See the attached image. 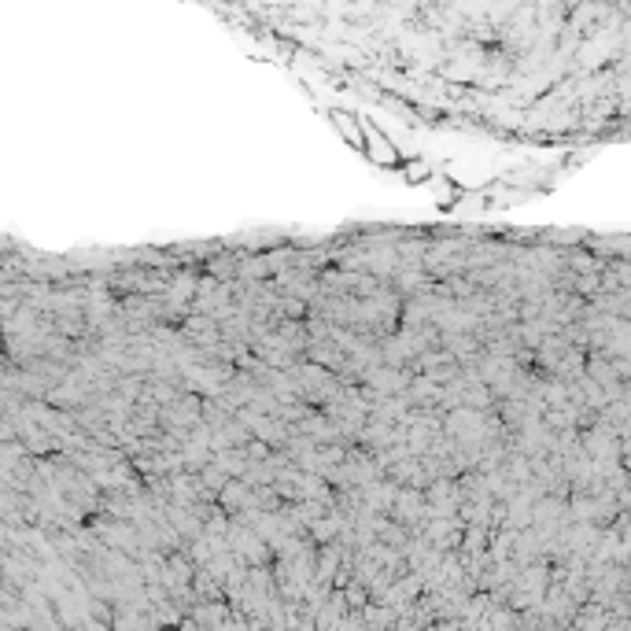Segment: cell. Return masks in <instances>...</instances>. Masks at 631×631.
Here are the masks:
<instances>
[{
	"mask_svg": "<svg viewBox=\"0 0 631 631\" xmlns=\"http://www.w3.org/2000/svg\"><path fill=\"white\" fill-rule=\"evenodd\" d=\"M362 126H366V152H370V159H373L377 167H399L402 156H399V148H395V140H392L388 133H381L370 118H366Z\"/></svg>",
	"mask_w": 631,
	"mask_h": 631,
	"instance_id": "1",
	"label": "cell"
},
{
	"mask_svg": "<svg viewBox=\"0 0 631 631\" xmlns=\"http://www.w3.org/2000/svg\"><path fill=\"white\" fill-rule=\"evenodd\" d=\"M329 122L336 126V133L347 140L351 148H359V152H366V126L351 115V111H343V107H329Z\"/></svg>",
	"mask_w": 631,
	"mask_h": 631,
	"instance_id": "2",
	"label": "cell"
}]
</instances>
